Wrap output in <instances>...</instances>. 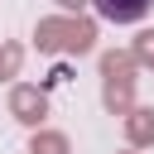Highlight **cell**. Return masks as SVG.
Wrapping results in <instances>:
<instances>
[{
	"label": "cell",
	"instance_id": "8",
	"mask_svg": "<svg viewBox=\"0 0 154 154\" xmlns=\"http://www.w3.org/2000/svg\"><path fill=\"white\" fill-rule=\"evenodd\" d=\"M130 58H135L140 72H154V29H140L130 38Z\"/></svg>",
	"mask_w": 154,
	"mask_h": 154
},
{
	"label": "cell",
	"instance_id": "5",
	"mask_svg": "<svg viewBox=\"0 0 154 154\" xmlns=\"http://www.w3.org/2000/svg\"><path fill=\"white\" fill-rule=\"evenodd\" d=\"M120 130H125V144L130 149H149L154 144V106H135L120 120Z\"/></svg>",
	"mask_w": 154,
	"mask_h": 154
},
{
	"label": "cell",
	"instance_id": "10",
	"mask_svg": "<svg viewBox=\"0 0 154 154\" xmlns=\"http://www.w3.org/2000/svg\"><path fill=\"white\" fill-rule=\"evenodd\" d=\"M116 154H140V149H130V144H125V149H116Z\"/></svg>",
	"mask_w": 154,
	"mask_h": 154
},
{
	"label": "cell",
	"instance_id": "3",
	"mask_svg": "<svg viewBox=\"0 0 154 154\" xmlns=\"http://www.w3.org/2000/svg\"><path fill=\"white\" fill-rule=\"evenodd\" d=\"M5 106H10V116L34 135V130H43V120H48V87H38V82H14Z\"/></svg>",
	"mask_w": 154,
	"mask_h": 154
},
{
	"label": "cell",
	"instance_id": "9",
	"mask_svg": "<svg viewBox=\"0 0 154 154\" xmlns=\"http://www.w3.org/2000/svg\"><path fill=\"white\" fill-rule=\"evenodd\" d=\"M53 5H58V14H82L91 0H53Z\"/></svg>",
	"mask_w": 154,
	"mask_h": 154
},
{
	"label": "cell",
	"instance_id": "1",
	"mask_svg": "<svg viewBox=\"0 0 154 154\" xmlns=\"http://www.w3.org/2000/svg\"><path fill=\"white\" fill-rule=\"evenodd\" d=\"M34 48L48 58H82L96 48V19L87 14H43L34 24Z\"/></svg>",
	"mask_w": 154,
	"mask_h": 154
},
{
	"label": "cell",
	"instance_id": "6",
	"mask_svg": "<svg viewBox=\"0 0 154 154\" xmlns=\"http://www.w3.org/2000/svg\"><path fill=\"white\" fill-rule=\"evenodd\" d=\"M29 154H72V144H67V135L63 130H34L29 135Z\"/></svg>",
	"mask_w": 154,
	"mask_h": 154
},
{
	"label": "cell",
	"instance_id": "7",
	"mask_svg": "<svg viewBox=\"0 0 154 154\" xmlns=\"http://www.w3.org/2000/svg\"><path fill=\"white\" fill-rule=\"evenodd\" d=\"M19 67H24V43L19 38H5L0 43V82H14Z\"/></svg>",
	"mask_w": 154,
	"mask_h": 154
},
{
	"label": "cell",
	"instance_id": "2",
	"mask_svg": "<svg viewBox=\"0 0 154 154\" xmlns=\"http://www.w3.org/2000/svg\"><path fill=\"white\" fill-rule=\"evenodd\" d=\"M96 77H101V106L111 116H130L140 101H135V87H140V67L130 58V48H106L96 58Z\"/></svg>",
	"mask_w": 154,
	"mask_h": 154
},
{
	"label": "cell",
	"instance_id": "4",
	"mask_svg": "<svg viewBox=\"0 0 154 154\" xmlns=\"http://www.w3.org/2000/svg\"><path fill=\"white\" fill-rule=\"evenodd\" d=\"M91 10H96L106 24H140V19L154 10V0H91Z\"/></svg>",
	"mask_w": 154,
	"mask_h": 154
}]
</instances>
